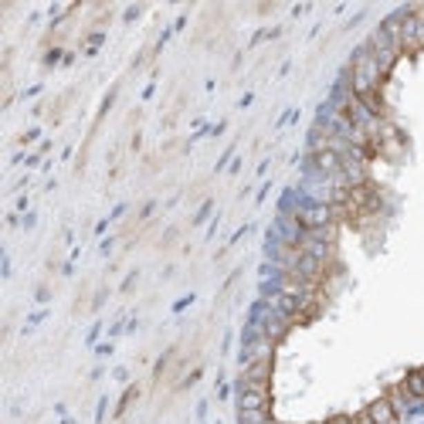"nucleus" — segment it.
Returning a JSON list of instances; mask_svg holds the SVG:
<instances>
[{
  "label": "nucleus",
  "instance_id": "1",
  "mask_svg": "<svg viewBox=\"0 0 424 424\" xmlns=\"http://www.w3.org/2000/svg\"><path fill=\"white\" fill-rule=\"evenodd\" d=\"M384 397L390 401V404H394V411H397V414H407V411H411V407L418 404V397H414V394L407 390V384H404V380L390 387V390H387Z\"/></svg>",
  "mask_w": 424,
  "mask_h": 424
},
{
  "label": "nucleus",
  "instance_id": "2",
  "mask_svg": "<svg viewBox=\"0 0 424 424\" xmlns=\"http://www.w3.org/2000/svg\"><path fill=\"white\" fill-rule=\"evenodd\" d=\"M367 414H370V421H374V424H397V421H401V414L394 411V404H390L387 397L374 401V404L367 407Z\"/></svg>",
  "mask_w": 424,
  "mask_h": 424
},
{
  "label": "nucleus",
  "instance_id": "3",
  "mask_svg": "<svg viewBox=\"0 0 424 424\" xmlns=\"http://www.w3.org/2000/svg\"><path fill=\"white\" fill-rule=\"evenodd\" d=\"M349 421H353V424H374V421H370V414H367V411H360V414H349Z\"/></svg>",
  "mask_w": 424,
  "mask_h": 424
},
{
  "label": "nucleus",
  "instance_id": "4",
  "mask_svg": "<svg viewBox=\"0 0 424 424\" xmlns=\"http://www.w3.org/2000/svg\"><path fill=\"white\" fill-rule=\"evenodd\" d=\"M326 424H353V421H349V414H340V418H333V421H326Z\"/></svg>",
  "mask_w": 424,
  "mask_h": 424
}]
</instances>
